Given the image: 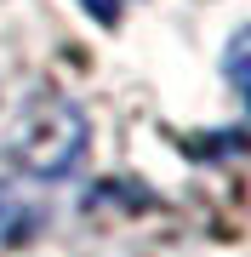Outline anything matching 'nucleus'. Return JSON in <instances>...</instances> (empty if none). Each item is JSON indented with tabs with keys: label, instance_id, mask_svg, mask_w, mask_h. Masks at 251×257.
Returning <instances> with one entry per match:
<instances>
[{
	"label": "nucleus",
	"instance_id": "nucleus-1",
	"mask_svg": "<svg viewBox=\"0 0 251 257\" xmlns=\"http://www.w3.org/2000/svg\"><path fill=\"white\" fill-rule=\"evenodd\" d=\"M12 166L29 177H63L86 155V109L57 92H35L12 126Z\"/></svg>",
	"mask_w": 251,
	"mask_h": 257
},
{
	"label": "nucleus",
	"instance_id": "nucleus-2",
	"mask_svg": "<svg viewBox=\"0 0 251 257\" xmlns=\"http://www.w3.org/2000/svg\"><path fill=\"white\" fill-rule=\"evenodd\" d=\"M120 6H126V0H86V12H92L97 23H114V18H120Z\"/></svg>",
	"mask_w": 251,
	"mask_h": 257
}]
</instances>
